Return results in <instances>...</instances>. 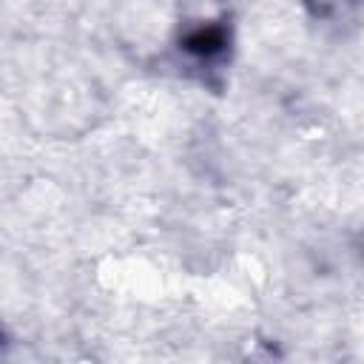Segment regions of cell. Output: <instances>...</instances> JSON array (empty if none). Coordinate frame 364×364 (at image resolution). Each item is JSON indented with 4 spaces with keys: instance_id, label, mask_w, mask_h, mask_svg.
<instances>
[{
    "instance_id": "1",
    "label": "cell",
    "mask_w": 364,
    "mask_h": 364,
    "mask_svg": "<svg viewBox=\"0 0 364 364\" xmlns=\"http://www.w3.org/2000/svg\"><path fill=\"white\" fill-rule=\"evenodd\" d=\"M182 48L199 63H216L230 48V31L225 23H199L182 37Z\"/></svg>"
}]
</instances>
